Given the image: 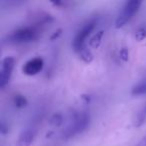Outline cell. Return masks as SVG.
Masks as SVG:
<instances>
[{"instance_id": "1", "label": "cell", "mask_w": 146, "mask_h": 146, "mask_svg": "<svg viewBox=\"0 0 146 146\" xmlns=\"http://www.w3.org/2000/svg\"><path fill=\"white\" fill-rule=\"evenodd\" d=\"M140 5H141V1H138V0L127 1L115 21L116 28H120V27L124 26L125 23L127 22V21H129L130 19L132 18V16L137 12Z\"/></svg>"}, {"instance_id": "2", "label": "cell", "mask_w": 146, "mask_h": 146, "mask_svg": "<svg viewBox=\"0 0 146 146\" xmlns=\"http://www.w3.org/2000/svg\"><path fill=\"white\" fill-rule=\"evenodd\" d=\"M89 124V115L83 113L81 115L76 116L73 119L72 123H70V125L67 126V128L65 129V131L63 132V137L64 138H69L72 136L76 135V134L82 132L84 129H86V127Z\"/></svg>"}, {"instance_id": "3", "label": "cell", "mask_w": 146, "mask_h": 146, "mask_svg": "<svg viewBox=\"0 0 146 146\" xmlns=\"http://www.w3.org/2000/svg\"><path fill=\"white\" fill-rule=\"evenodd\" d=\"M96 23H97V20L92 19V20L88 21V22L77 32L75 38H74V41H73V48L75 49L76 51L79 52L80 50H82V49L84 48L85 40L90 35V33L92 32V30L95 28Z\"/></svg>"}, {"instance_id": "4", "label": "cell", "mask_w": 146, "mask_h": 146, "mask_svg": "<svg viewBox=\"0 0 146 146\" xmlns=\"http://www.w3.org/2000/svg\"><path fill=\"white\" fill-rule=\"evenodd\" d=\"M37 32L34 28L31 27H23L18 30L12 32L8 36V41L13 43H22L29 42L36 38Z\"/></svg>"}, {"instance_id": "5", "label": "cell", "mask_w": 146, "mask_h": 146, "mask_svg": "<svg viewBox=\"0 0 146 146\" xmlns=\"http://www.w3.org/2000/svg\"><path fill=\"white\" fill-rule=\"evenodd\" d=\"M14 66V59L12 57H5L2 61L1 70H0V87L4 88L9 82L11 73Z\"/></svg>"}, {"instance_id": "6", "label": "cell", "mask_w": 146, "mask_h": 146, "mask_svg": "<svg viewBox=\"0 0 146 146\" xmlns=\"http://www.w3.org/2000/svg\"><path fill=\"white\" fill-rule=\"evenodd\" d=\"M43 68V60L39 57L27 61L23 66V72L27 75H35Z\"/></svg>"}, {"instance_id": "7", "label": "cell", "mask_w": 146, "mask_h": 146, "mask_svg": "<svg viewBox=\"0 0 146 146\" xmlns=\"http://www.w3.org/2000/svg\"><path fill=\"white\" fill-rule=\"evenodd\" d=\"M33 139H34V132L31 129H26L19 136L17 146H30Z\"/></svg>"}, {"instance_id": "8", "label": "cell", "mask_w": 146, "mask_h": 146, "mask_svg": "<svg viewBox=\"0 0 146 146\" xmlns=\"http://www.w3.org/2000/svg\"><path fill=\"white\" fill-rule=\"evenodd\" d=\"M131 94L134 96H140L146 94V79L138 82L136 85L132 87Z\"/></svg>"}, {"instance_id": "9", "label": "cell", "mask_w": 146, "mask_h": 146, "mask_svg": "<svg viewBox=\"0 0 146 146\" xmlns=\"http://www.w3.org/2000/svg\"><path fill=\"white\" fill-rule=\"evenodd\" d=\"M104 34V31L103 30H99L98 32H96V34L90 39L89 41V45L92 47V48H98L101 44V40H102V37H103Z\"/></svg>"}, {"instance_id": "10", "label": "cell", "mask_w": 146, "mask_h": 146, "mask_svg": "<svg viewBox=\"0 0 146 146\" xmlns=\"http://www.w3.org/2000/svg\"><path fill=\"white\" fill-rule=\"evenodd\" d=\"M79 55H80V58L86 63H90L92 60H93V55H92L91 51L88 50L87 48L84 47L82 50L79 51Z\"/></svg>"}, {"instance_id": "11", "label": "cell", "mask_w": 146, "mask_h": 146, "mask_svg": "<svg viewBox=\"0 0 146 146\" xmlns=\"http://www.w3.org/2000/svg\"><path fill=\"white\" fill-rule=\"evenodd\" d=\"M14 104L16 107H19V108L24 107V106H26V104H27V100L25 99L23 96L16 95L14 97Z\"/></svg>"}, {"instance_id": "12", "label": "cell", "mask_w": 146, "mask_h": 146, "mask_svg": "<svg viewBox=\"0 0 146 146\" xmlns=\"http://www.w3.org/2000/svg\"><path fill=\"white\" fill-rule=\"evenodd\" d=\"M145 37H146V28H144V27H141V28H139L135 32V38L137 39L138 41L143 40Z\"/></svg>"}, {"instance_id": "13", "label": "cell", "mask_w": 146, "mask_h": 146, "mask_svg": "<svg viewBox=\"0 0 146 146\" xmlns=\"http://www.w3.org/2000/svg\"><path fill=\"white\" fill-rule=\"evenodd\" d=\"M51 123L55 126H59L62 123V117H61L60 114H55L52 118H51Z\"/></svg>"}, {"instance_id": "14", "label": "cell", "mask_w": 146, "mask_h": 146, "mask_svg": "<svg viewBox=\"0 0 146 146\" xmlns=\"http://www.w3.org/2000/svg\"><path fill=\"white\" fill-rule=\"evenodd\" d=\"M119 55H120V58L123 61H128V59H129V52H128V49L125 48V47H123L120 50Z\"/></svg>"}, {"instance_id": "15", "label": "cell", "mask_w": 146, "mask_h": 146, "mask_svg": "<svg viewBox=\"0 0 146 146\" xmlns=\"http://www.w3.org/2000/svg\"><path fill=\"white\" fill-rule=\"evenodd\" d=\"M140 113H142V114H143V115H144V116H145V117H146V106H145V107L143 108V109L141 110V111H140Z\"/></svg>"}]
</instances>
